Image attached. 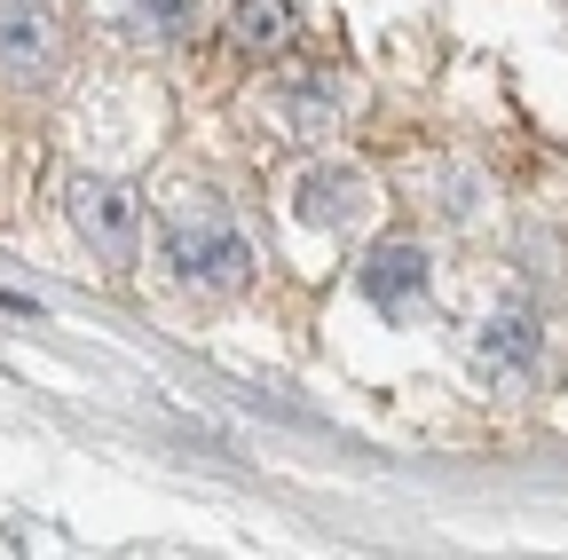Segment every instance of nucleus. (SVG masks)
<instances>
[{
	"label": "nucleus",
	"instance_id": "nucleus-1",
	"mask_svg": "<svg viewBox=\"0 0 568 560\" xmlns=\"http://www.w3.org/2000/svg\"><path fill=\"white\" fill-rule=\"evenodd\" d=\"M159 253H166V268L182 276V285L237 293L245 276H253V245H245V230L222 214V205H190V214H174L159 230Z\"/></svg>",
	"mask_w": 568,
	"mask_h": 560
},
{
	"label": "nucleus",
	"instance_id": "nucleus-2",
	"mask_svg": "<svg viewBox=\"0 0 568 560\" xmlns=\"http://www.w3.org/2000/svg\"><path fill=\"white\" fill-rule=\"evenodd\" d=\"M71 230H80L111 268H126V261H134V245H142L134 190H126V182H71Z\"/></svg>",
	"mask_w": 568,
	"mask_h": 560
},
{
	"label": "nucleus",
	"instance_id": "nucleus-3",
	"mask_svg": "<svg viewBox=\"0 0 568 560\" xmlns=\"http://www.w3.org/2000/svg\"><path fill=\"white\" fill-rule=\"evenodd\" d=\"M355 293H364L379 316H410V308H426V253L418 245H379L372 261H364V276H355Z\"/></svg>",
	"mask_w": 568,
	"mask_h": 560
},
{
	"label": "nucleus",
	"instance_id": "nucleus-4",
	"mask_svg": "<svg viewBox=\"0 0 568 560\" xmlns=\"http://www.w3.org/2000/svg\"><path fill=\"white\" fill-rule=\"evenodd\" d=\"M364 205H372V190H364V174H347V166H308L293 182V214L308 230H347V222H364Z\"/></svg>",
	"mask_w": 568,
	"mask_h": 560
},
{
	"label": "nucleus",
	"instance_id": "nucleus-5",
	"mask_svg": "<svg viewBox=\"0 0 568 560\" xmlns=\"http://www.w3.org/2000/svg\"><path fill=\"white\" fill-rule=\"evenodd\" d=\"M48 55H55L48 17L32 9V0H0V72H9V80H40Z\"/></svg>",
	"mask_w": 568,
	"mask_h": 560
},
{
	"label": "nucleus",
	"instance_id": "nucleus-6",
	"mask_svg": "<svg viewBox=\"0 0 568 560\" xmlns=\"http://www.w3.org/2000/svg\"><path fill=\"white\" fill-rule=\"evenodd\" d=\"M474 364H481L489 379L529 371V364H537V324H529V316H497V324L474 339Z\"/></svg>",
	"mask_w": 568,
	"mask_h": 560
},
{
	"label": "nucleus",
	"instance_id": "nucleus-7",
	"mask_svg": "<svg viewBox=\"0 0 568 560\" xmlns=\"http://www.w3.org/2000/svg\"><path fill=\"white\" fill-rule=\"evenodd\" d=\"M230 24H237V40L268 48V40L293 32V0H230Z\"/></svg>",
	"mask_w": 568,
	"mask_h": 560
},
{
	"label": "nucleus",
	"instance_id": "nucleus-8",
	"mask_svg": "<svg viewBox=\"0 0 568 560\" xmlns=\"http://www.w3.org/2000/svg\"><path fill=\"white\" fill-rule=\"evenodd\" d=\"M111 17H119L126 32H182L190 0H111Z\"/></svg>",
	"mask_w": 568,
	"mask_h": 560
}]
</instances>
